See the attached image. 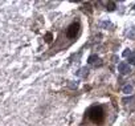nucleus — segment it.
<instances>
[{
    "label": "nucleus",
    "mask_w": 135,
    "mask_h": 126,
    "mask_svg": "<svg viewBox=\"0 0 135 126\" xmlns=\"http://www.w3.org/2000/svg\"><path fill=\"white\" fill-rule=\"evenodd\" d=\"M86 114H87V117H89V120L90 121H93L94 123H101L103 120H105V110H103V108L102 106H92V108H89L87 109V111H86Z\"/></svg>",
    "instance_id": "1"
},
{
    "label": "nucleus",
    "mask_w": 135,
    "mask_h": 126,
    "mask_svg": "<svg viewBox=\"0 0 135 126\" xmlns=\"http://www.w3.org/2000/svg\"><path fill=\"white\" fill-rule=\"evenodd\" d=\"M80 28H81V25H80V23H78V21L72 23V24L68 27V29H66V37L68 39H76L78 36V33H80Z\"/></svg>",
    "instance_id": "2"
},
{
    "label": "nucleus",
    "mask_w": 135,
    "mask_h": 126,
    "mask_svg": "<svg viewBox=\"0 0 135 126\" xmlns=\"http://www.w3.org/2000/svg\"><path fill=\"white\" fill-rule=\"evenodd\" d=\"M87 62L90 64V65H93V66H101L103 62H102V60L99 59V57L97 56V54H92L87 59Z\"/></svg>",
    "instance_id": "3"
},
{
    "label": "nucleus",
    "mask_w": 135,
    "mask_h": 126,
    "mask_svg": "<svg viewBox=\"0 0 135 126\" xmlns=\"http://www.w3.org/2000/svg\"><path fill=\"white\" fill-rule=\"evenodd\" d=\"M118 71H119L122 74H129V73L131 72V68H130V65H129L127 62L122 61V62L118 64Z\"/></svg>",
    "instance_id": "4"
},
{
    "label": "nucleus",
    "mask_w": 135,
    "mask_h": 126,
    "mask_svg": "<svg viewBox=\"0 0 135 126\" xmlns=\"http://www.w3.org/2000/svg\"><path fill=\"white\" fill-rule=\"evenodd\" d=\"M76 74H77L78 77H86V76L89 74V68H86V66L81 68L78 72H76Z\"/></svg>",
    "instance_id": "5"
},
{
    "label": "nucleus",
    "mask_w": 135,
    "mask_h": 126,
    "mask_svg": "<svg viewBox=\"0 0 135 126\" xmlns=\"http://www.w3.org/2000/svg\"><path fill=\"white\" fill-rule=\"evenodd\" d=\"M132 90H134V88H132V85H130V84L125 85V86H123V89H122V92H123L125 94H131Z\"/></svg>",
    "instance_id": "6"
},
{
    "label": "nucleus",
    "mask_w": 135,
    "mask_h": 126,
    "mask_svg": "<svg viewBox=\"0 0 135 126\" xmlns=\"http://www.w3.org/2000/svg\"><path fill=\"white\" fill-rule=\"evenodd\" d=\"M103 4L106 5V9L107 11H114L117 8V4L114 2H107V3H103Z\"/></svg>",
    "instance_id": "7"
},
{
    "label": "nucleus",
    "mask_w": 135,
    "mask_h": 126,
    "mask_svg": "<svg viewBox=\"0 0 135 126\" xmlns=\"http://www.w3.org/2000/svg\"><path fill=\"white\" fill-rule=\"evenodd\" d=\"M127 61H129V62H127L129 65H135V54H132V56H130Z\"/></svg>",
    "instance_id": "8"
},
{
    "label": "nucleus",
    "mask_w": 135,
    "mask_h": 126,
    "mask_svg": "<svg viewBox=\"0 0 135 126\" xmlns=\"http://www.w3.org/2000/svg\"><path fill=\"white\" fill-rule=\"evenodd\" d=\"M132 54H134V53H132V51H130V49H126L125 52H123V56L127 57V59H129L130 56H132Z\"/></svg>",
    "instance_id": "9"
},
{
    "label": "nucleus",
    "mask_w": 135,
    "mask_h": 126,
    "mask_svg": "<svg viewBox=\"0 0 135 126\" xmlns=\"http://www.w3.org/2000/svg\"><path fill=\"white\" fill-rule=\"evenodd\" d=\"M134 101V97H126V98H123L122 102L123 104H127V102H132Z\"/></svg>",
    "instance_id": "10"
},
{
    "label": "nucleus",
    "mask_w": 135,
    "mask_h": 126,
    "mask_svg": "<svg viewBox=\"0 0 135 126\" xmlns=\"http://www.w3.org/2000/svg\"><path fill=\"white\" fill-rule=\"evenodd\" d=\"M77 86H78V82H74V81H70L69 82V88L70 89H76Z\"/></svg>",
    "instance_id": "11"
},
{
    "label": "nucleus",
    "mask_w": 135,
    "mask_h": 126,
    "mask_svg": "<svg viewBox=\"0 0 135 126\" xmlns=\"http://www.w3.org/2000/svg\"><path fill=\"white\" fill-rule=\"evenodd\" d=\"M45 39H47V40H45L47 43H50V41H52V35H50V33H47V36H45Z\"/></svg>",
    "instance_id": "12"
},
{
    "label": "nucleus",
    "mask_w": 135,
    "mask_h": 126,
    "mask_svg": "<svg viewBox=\"0 0 135 126\" xmlns=\"http://www.w3.org/2000/svg\"><path fill=\"white\" fill-rule=\"evenodd\" d=\"M102 27H110V28H111L113 25H111L110 21H103V23H102Z\"/></svg>",
    "instance_id": "13"
},
{
    "label": "nucleus",
    "mask_w": 135,
    "mask_h": 126,
    "mask_svg": "<svg viewBox=\"0 0 135 126\" xmlns=\"http://www.w3.org/2000/svg\"><path fill=\"white\" fill-rule=\"evenodd\" d=\"M134 8H135V5H134Z\"/></svg>",
    "instance_id": "14"
}]
</instances>
